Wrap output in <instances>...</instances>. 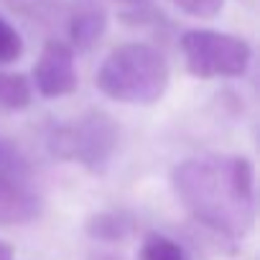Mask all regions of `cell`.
Listing matches in <instances>:
<instances>
[{
  "instance_id": "1",
  "label": "cell",
  "mask_w": 260,
  "mask_h": 260,
  "mask_svg": "<svg viewBox=\"0 0 260 260\" xmlns=\"http://www.w3.org/2000/svg\"><path fill=\"white\" fill-rule=\"evenodd\" d=\"M174 189L189 212L214 230L242 235L252 224L255 171L247 158L186 161L174 171Z\"/></svg>"
},
{
  "instance_id": "2",
  "label": "cell",
  "mask_w": 260,
  "mask_h": 260,
  "mask_svg": "<svg viewBox=\"0 0 260 260\" xmlns=\"http://www.w3.org/2000/svg\"><path fill=\"white\" fill-rule=\"evenodd\" d=\"M97 89L122 105H156L169 87V64L148 44H120L97 69Z\"/></svg>"
},
{
  "instance_id": "3",
  "label": "cell",
  "mask_w": 260,
  "mask_h": 260,
  "mask_svg": "<svg viewBox=\"0 0 260 260\" xmlns=\"http://www.w3.org/2000/svg\"><path fill=\"white\" fill-rule=\"evenodd\" d=\"M189 74L199 79H219V77H242L250 67L252 51L250 44L240 36L191 28L179 41Z\"/></svg>"
},
{
  "instance_id": "4",
  "label": "cell",
  "mask_w": 260,
  "mask_h": 260,
  "mask_svg": "<svg viewBox=\"0 0 260 260\" xmlns=\"http://www.w3.org/2000/svg\"><path fill=\"white\" fill-rule=\"evenodd\" d=\"M117 146V127L110 115L92 110L74 125L59 127L51 138V151L59 158L79 161L82 166L100 171Z\"/></svg>"
},
{
  "instance_id": "5",
  "label": "cell",
  "mask_w": 260,
  "mask_h": 260,
  "mask_svg": "<svg viewBox=\"0 0 260 260\" xmlns=\"http://www.w3.org/2000/svg\"><path fill=\"white\" fill-rule=\"evenodd\" d=\"M34 84L36 92L46 100L72 94L79 84L74 69V49L59 39H49L34 67Z\"/></svg>"
},
{
  "instance_id": "6",
  "label": "cell",
  "mask_w": 260,
  "mask_h": 260,
  "mask_svg": "<svg viewBox=\"0 0 260 260\" xmlns=\"http://www.w3.org/2000/svg\"><path fill=\"white\" fill-rule=\"evenodd\" d=\"M105 8L100 6V0H74L72 11L67 16V34L72 39V46L77 49H89L100 41L105 34Z\"/></svg>"
},
{
  "instance_id": "7",
  "label": "cell",
  "mask_w": 260,
  "mask_h": 260,
  "mask_svg": "<svg viewBox=\"0 0 260 260\" xmlns=\"http://www.w3.org/2000/svg\"><path fill=\"white\" fill-rule=\"evenodd\" d=\"M39 212L36 197H31L16 179L0 174V224H18L34 219Z\"/></svg>"
},
{
  "instance_id": "8",
  "label": "cell",
  "mask_w": 260,
  "mask_h": 260,
  "mask_svg": "<svg viewBox=\"0 0 260 260\" xmlns=\"http://www.w3.org/2000/svg\"><path fill=\"white\" fill-rule=\"evenodd\" d=\"M34 87L23 74L0 72V107L6 110H23L31 105Z\"/></svg>"
},
{
  "instance_id": "9",
  "label": "cell",
  "mask_w": 260,
  "mask_h": 260,
  "mask_svg": "<svg viewBox=\"0 0 260 260\" xmlns=\"http://www.w3.org/2000/svg\"><path fill=\"white\" fill-rule=\"evenodd\" d=\"M87 232H89L92 237H97V240L115 242V240H122V237L130 232V219H125V217L117 214V212H102V214L89 217Z\"/></svg>"
},
{
  "instance_id": "10",
  "label": "cell",
  "mask_w": 260,
  "mask_h": 260,
  "mask_svg": "<svg viewBox=\"0 0 260 260\" xmlns=\"http://www.w3.org/2000/svg\"><path fill=\"white\" fill-rule=\"evenodd\" d=\"M141 260H186V252L176 240L151 232L141 245Z\"/></svg>"
},
{
  "instance_id": "11",
  "label": "cell",
  "mask_w": 260,
  "mask_h": 260,
  "mask_svg": "<svg viewBox=\"0 0 260 260\" xmlns=\"http://www.w3.org/2000/svg\"><path fill=\"white\" fill-rule=\"evenodd\" d=\"M23 54V39L21 34L6 21L0 18V64H13Z\"/></svg>"
},
{
  "instance_id": "12",
  "label": "cell",
  "mask_w": 260,
  "mask_h": 260,
  "mask_svg": "<svg viewBox=\"0 0 260 260\" xmlns=\"http://www.w3.org/2000/svg\"><path fill=\"white\" fill-rule=\"evenodd\" d=\"M171 3L184 11L191 18H202V21H212L222 13L224 0H171Z\"/></svg>"
},
{
  "instance_id": "13",
  "label": "cell",
  "mask_w": 260,
  "mask_h": 260,
  "mask_svg": "<svg viewBox=\"0 0 260 260\" xmlns=\"http://www.w3.org/2000/svg\"><path fill=\"white\" fill-rule=\"evenodd\" d=\"M13 255H16L13 245L6 242V240H0V260H13Z\"/></svg>"
},
{
  "instance_id": "14",
  "label": "cell",
  "mask_w": 260,
  "mask_h": 260,
  "mask_svg": "<svg viewBox=\"0 0 260 260\" xmlns=\"http://www.w3.org/2000/svg\"><path fill=\"white\" fill-rule=\"evenodd\" d=\"M117 3H125V6H138V3H143V0H117Z\"/></svg>"
}]
</instances>
